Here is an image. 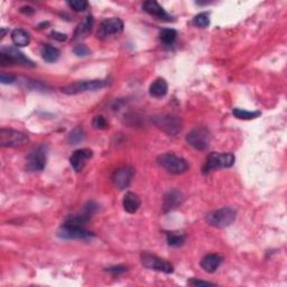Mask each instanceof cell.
Instances as JSON below:
<instances>
[{"label":"cell","mask_w":287,"mask_h":287,"mask_svg":"<svg viewBox=\"0 0 287 287\" xmlns=\"http://www.w3.org/2000/svg\"><path fill=\"white\" fill-rule=\"evenodd\" d=\"M57 236L68 240H91L94 237L92 232L88 231L83 225L65 221L57 232Z\"/></svg>","instance_id":"obj_1"},{"label":"cell","mask_w":287,"mask_h":287,"mask_svg":"<svg viewBox=\"0 0 287 287\" xmlns=\"http://www.w3.org/2000/svg\"><path fill=\"white\" fill-rule=\"evenodd\" d=\"M237 212L232 208L225 207L212 211L207 215V222L215 228H227L236 221Z\"/></svg>","instance_id":"obj_2"},{"label":"cell","mask_w":287,"mask_h":287,"mask_svg":"<svg viewBox=\"0 0 287 287\" xmlns=\"http://www.w3.org/2000/svg\"><path fill=\"white\" fill-rule=\"evenodd\" d=\"M236 157L230 153H212L208 156L203 166V174H209L210 172L219 169H228L235 164Z\"/></svg>","instance_id":"obj_3"},{"label":"cell","mask_w":287,"mask_h":287,"mask_svg":"<svg viewBox=\"0 0 287 287\" xmlns=\"http://www.w3.org/2000/svg\"><path fill=\"white\" fill-rule=\"evenodd\" d=\"M157 163L172 174H183L188 170V164L185 159L172 153L161 155L157 158Z\"/></svg>","instance_id":"obj_4"},{"label":"cell","mask_w":287,"mask_h":287,"mask_svg":"<svg viewBox=\"0 0 287 287\" xmlns=\"http://www.w3.org/2000/svg\"><path fill=\"white\" fill-rule=\"evenodd\" d=\"M108 85L107 80H90V81H81L65 85L61 91L69 96H74V94L88 92V91H97Z\"/></svg>","instance_id":"obj_5"},{"label":"cell","mask_w":287,"mask_h":287,"mask_svg":"<svg viewBox=\"0 0 287 287\" xmlns=\"http://www.w3.org/2000/svg\"><path fill=\"white\" fill-rule=\"evenodd\" d=\"M153 122L158 128L165 131L166 134L175 136L179 133H181L183 129V121L181 118L174 114H163V116L154 117Z\"/></svg>","instance_id":"obj_6"},{"label":"cell","mask_w":287,"mask_h":287,"mask_svg":"<svg viewBox=\"0 0 287 287\" xmlns=\"http://www.w3.org/2000/svg\"><path fill=\"white\" fill-rule=\"evenodd\" d=\"M28 143V136L15 129H0V145L2 147H22Z\"/></svg>","instance_id":"obj_7"},{"label":"cell","mask_w":287,"mask_h":287,"mask_svg":"<svg viewBox=\"0 0 287 287\" xmlns=\"http://www.w3.org/2000/svg\"><path fill=\"white\" fill-rule=\"evenodd\" d=\"M186 142L193 148L204 150L208 148L209 144L211 142V134L209 129L204 128V127H199V128H194L187 134Z\"/></svg>","instance_id":"obj_8"},{"label":"cell","mask_w":287,"mask_h":287,"mask_svg":"<svg viewBox=\"0 0 287 287\" xmlns=\"http://www.w3.org/2000/svg\"><path fill=\"white\" fill-rule=\"evenodd\" d=\"M47 146L40 145L35 148L27 157V169L31 172H40L46 166Z\"/></svg>","instance_id":"obj_9"},{"label":"cell","mask_w":287,"mask_h":287,"mask_svg":"<svg viewBox=\"0 0 287 287\" xmlns=\"http://www.w3.org/2000/svg\"><path fill=\"white\" fill-rule=\"evenodd\" d=\"M142 262L146 268L156 270V272H162L165 274L173 273L174 267L173 265H171L169 261L162 259L155 255H151L149 252H144L142 253Z\"/></svg>","instance_id":"obj_10"},{"label":"cell","mask_w":287,"mask_h":287,"mask_svg":"<svg viewBox=\"0 0 287 287\" xmlns=\"http://www.w3.org/2000/svg\"><path fill=\"white\" fill-rule=\"evenodd\" d=\"M122 31H124V23H122V20L116 17H112L105 19L104 22L101 23L97 35L98 38L106 39L110 37V36H116L121 34Z\"/></svg>","instance_id":"obj_11"},{"label":"cell","mask_w":287,"mask_h":287,"mask_svg":"<svg viewBox=\"0 0 287 287\" xmlns=\"http://www.w3.org/2000/svg\"><path fill=\"white\" fill-rule=\"evenodd\" d=\"M135 175V170L130 166H124L118 169L112 175V182L118 190H125L130 185Z\"/></svg>","instance_id":"obj_12"},{"label":"cell","mask_w":287,"mask_h":287,"mask_svg":"<svg viewBox=\"0 0 287 287\" xmlns=\"http://www.w3.org/2000/svg\"><path fill=\"white\" fill-rule=\"evenodd\" d=\"M92 156L93 153L91 149L88 148L77 149L72 154V156L70 157V163H71V166L75 172H81L84 169L85 164H87L89 159L92 158Z\"/></svg>","instance_id":"obj_13"},{"label":"cell","mask_w":287,"mask_h":287,"mask_svg":"<svg viewBox=\"0 0 287 287\" xmlns=\"http://www.w3.org/2000/svg\"><path fill=\"white\" fill-rule=\"evenodd\" d=\"M143 9L150 16H154V17H156L158 19L165 20V22H171V20H173L172 19V16L167 14L165 9H164L158 2L154 1V0H149V1L144 2Z\"/></svg>","instance_id":"obj_14"},{"label":"cell","mask_w":287,"mask_h":287,"mask_svg":"<svg viewBox=\"0 0 287 287\" xmlns=\"http://www.w3.org/2000/svg\"><path fill=\"white\" fill-rule=\"evenodd\" d=\"M1 52L5 53V54L8 55V57L10 59L11 64H20L24 65V67H28V68H34L35 64L33 61H31L28 57L23 54L22 52L18 51L17 48L15 47H3Z\"/></svg>","instance_id":"obj_15"},{"label":"cell","mask_w":287,"mask_h":287,"mask_svg":"<svg viewBox=\"0 0 287 287\" xmlns=\"http://www.w3.org/2000/svg\"><path fill=\"white\" fill-rule=\"evenodd\" d=\"M183 202V195L178 190L169 191L164 196L163 200V210L164 212L173 211L174 209L179 208Z\"/></svg>","instance_id":"obj_16"},{"label":"cell","mask_w":287,"mask_h":287,"mask_svg":"<svg viewBox=\"0 0 287 287\" xmlns=\"http://www.w3.org/2000/svg\"><path fill=\"white\" fill-rule=\"evenodd\" d=\"M142 201L141 198L134 192H127L122 200V207H124L125 211L128 213H136L138 209L141 208Z\"/></svg>","instance_id":"obj_17"},{"label":"cell","mask_w":287,"mask_h":287,"mask_svg":"<svg viewBox=\"0 0 287 287\" xmlns=\"http://www.w3.org/2000/svg\"><path fill=\"white\" fill-rule=\"evenodd\" d=\"M222 264V258L216 253H210L201 260V267L208 273H215Z\"/></svg>","instance_id":"obj_18"},{"label":"cell","mask_w":287,"mask_h":287,"mask_svg":"<svg viewBox=\"0 0 287 287\" xmlns=\"http://www.w3.org/2000/svg\"><path fill=\"white\" fill-rule=\"evenodd\" d=\"M167 91H169V84H167L165 79H162V77L155 80L149 87V94L154 98L165 97Z\"/></svg>","instance_id":"obj_19"},{"label":"cell","mask_w":287,"mask_h":287,"mask_svg":"<svg viewBox=\"0 0 287 287\" xmlns=\"http://www.w3.org/2000/svg\"><path fill=\"white\" fill-rule=\"evenodd\" d=\"M93 23H94V20H93L92 16H88V17L85 18L79 26L76 27V30L74 32V37H73V39L76 40V39L84 38L85 36L89 34V33H91L92 27H93Z\"/></svg>","instance_id":"obj_20"},{"label":"cell","mask_w":287,"mask_h":287,"mask_svg":"<svg viewBox=\"0 0 287 287\" xmlns=\"http://www.w3.org/2000/svg\"><path fill=\"white\" fill-rule=\"evenodd\" d=\"M11 40L18 47H25L31 43V36L26 31L17 28L11 32Z\"/></svg>","instance_id":"obj_21"},{"label":"cell","mask_w":287,"mask_h":287,"mask_svg":"<svg viewBox=\"0 0 287 287\" xmlns=\"http://www.w3.org/2000/svg\"><path fill=\"white\" fill-rule=\"evenodd\" d=\"M42 57L44 61H46L48 63H54L60 59L61 52L57 50L56 47L51 46V45H45L42 48Z\"/></svg>","instance_id":"obj_22"},{"label":"cell","mask_w":287,"mask_h":287,"mask_svg":"<svg viewBox=\"0 0 287 287\" xmlns=\"http://www.w3.org/2000/svg\"><path fill=\"white\" fill-rule=\"evenodd\" d=\"M185 243V235L181 232H170L167 235V244L171 247H181Z\"/></svg>","instance_id":"obj_23"},{"label":"cell","mask_w":287,"mask_h":287,"mask_svg":"<svg viewBox=\"0 0 287 287\" xmlns=\"http://www.w3.org/2000/svg\"><path fill=\"white\" fill-rule=\"evenodd\" d=\"M176 36H178V33L173 28H165L159 33V39L165 45L173 44L176 39Z\"/></svg>","instance_id":"obj_24"},{"label":"cell","mask_w":287,"mask_h":287,"mask_svg":"<svg viewBox=\"0 0 287 287\" xmlns=\"http://www.w3.org/2000/svg\"><path fill=\"white\" fill-rule=\"evenodd\" d=\"M85 139V133L84 130L77 127V128L73 129L71 133H70L68 137V143L70 145H77V144L82 143Z\"/></svg>","instance_id":"obj_25"},{"label":"cell","mask_w":287,"mask_h":287,"mask_svg":"<svg viewBox=\"0 0 287 287\" xmlns=\"http://www.w3.org/2000/svg\"><path fill=\"white\" fill-rule=\"evenodd\" d=\"M233 116L238 119H243V120H252L260 116L259 111H247V110H243L239 108H235L232 110Z\"/></svg>","instance_id":"obj_26"},{"label":"cell","mask_w":287,"mask_h":287,"mask_svg":"<svg viewBox=\"0 0 287 287\" xmlns=\"http://www.w3.org/2000/svg\"><path fill=\"white\" fill-rule=\"evenodd\" d=\"M193 24L200 28H206L210 25V15L209 13H201L196 15L193 19Z\"/></svg>","instance_id":"obj_27"},{"label":"cell","mask_w":287,"mask_h":287,"mask_svg":"<svg viewBox=\"0 0 287 287\" xmlns=\"http://www.w3.org/2000/svg\"><path fill=\"white\" fill-rule=\"evenodd\" d=\"M68 5L74 11L80 13V11H84L87 9L89 3L88 1H85V0H73V1H68Z\"/></svg>","instance_id":"obj_28"},{"label":"cell","mask_w":287,"mask_h":287,"mask_svg":"<svg viewBox=\"0 0 287 287\" xmlns=\"http://www.w3.org/2000/svg\"><path fill=\"white\" fill-rule=\"evenodd\" d=\"M92 126L96 129H107L108 128V121L104 116H96L92 120Z\"/></svg>","instance_id":"obj_29"},{"label":"cell","mask_w":287,"mask_h":287,"mask_svg":"<svg viewBox=\"0 0 287 287\" xmlns=\"http://www.w3.org/2000/svg\"><path fill=\"white\" fill-rule=\"evenodd\" d=\"M73 52H74V54L79 57L88 56V55H90V53H91L90 48L88 46H85L84 44L76 45V46L74 47V50H73Z\"/></svg>","instance_id":"obj_30"},{"label":"cell","mask_w":287,"mask_h":287,"mask_svg":"<svg viewBox=\"0 0 287 287\" xmlns=\"http://www.w3.org/2000/svg\"><path fill=\"white\" fill-rule=\"evenodd\" d=\"M0 81H1L2 84H11L16 81V77L14 75L7 74V73L2 72L1 75H0Z\"/></svg>","instance_id":"obj_31"},{"label":"cell","mask_w":287,"mask_h":287,"mask_svg":"<svg viewBox=\"0 0 287 287\" xmlns=\"http://www.w3.org/2000/svg\"><path fill=\"white\" fill-rule=\"evenodd\" d=\"M187 284L191 285V286H213L215 285L213 283L199 281V280H196V278H191V280L187 282Z\"/></svg>","instance_id":"obj_32"},{"label":"cell","mask_w":287,"mask_h":287,"mask_svg":"<svg viewBox=\"0 0 287 287\" xmlns=\"http://www.w3.org/2000/svg\"><path fill=\"white\" fill-rule=\"evenodd\" d=\"M107 270H108V272L111 273V274L119 275V274L125 273L127 270V267H125V266H113V267L107 268Z\"/></svg>","instance_id":"obj_33"},{"label":"cell","mask_w":287,"mask_h":287,"mask_svg":"<svg viewBox=\"0 0 287 287\" xmlns=\"http://www.w3.org/2000/svg\"><path fill=\"white\" fill-rule=\"evenodd\" d=\"M51 36H52V38L59 40V42H64V40H67L68 38L67 34H63V33H59V32H53Z\"/></svg>","instance_id":"obj_34"},{"label":"cell","mask_w":287,"mask_h":287,"mask_svg":"<svg viewBox=\"0 0 287 287\" xmlns=\"http://www.w3.org/2000/svg\"><path fill=\"white\" fill-rule=\"evenodd\" d=\"M20 11H22L23 14H25V15H32V14H34V9H33L32 7H23L22 9H20Z\"/></svg>","instance_id":"obj_35"}]
</instances>
